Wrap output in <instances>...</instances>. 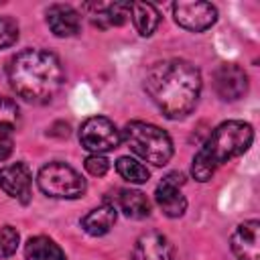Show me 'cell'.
I'll return each mask as SVG.
<instances>
[{"label":"cell","mask_w":260,"mask_h":260,"mask_svg":"<svg viewBox=\"0 0 260 260\" xmlns=\"http://www.w3.org/2000/svg\"><path fill=\"white\" fill-rule=\"evenodd\" d=\"M89 16L91 22L100 28H110V26H122L128 18H130V2H93V4H85L83 6Z\"/></svg>","instance_id":"cell-13"},{"label":"cell","mask_w":260,"mask_h":260,"mask_svg":"<svg viewBox=\"0 0 260 260\" xmlns=\"http://www.w3.org/2000/svg\"><path fill=\"white\" fill-rule=\"evenodd\" d=\"M26 260H65L63 250L47 236H35L24 244Z\"/></svg>","instance_id":"cell-18"},{"label":"cell","mask_w":260,"mask_h":260,"mask_svg":"<svg viewBox=\"0 0 260 260\" xmlns=\"http://www.w3.org/2000/svg\"><path fill=\"white\" fill-rule=\"evenodd\" d=\"M130 16L142 37H150L160 22L158 10L148 2H130Z\"/></svg>","instance_id":"cell-17"},{"label":"cell","mask_w":260,"mask_h":260,"mask_svg":"<svg viewBox=\"0 0 260 260\" xmlns=\"http://www.w3.org/2000/svg\"><path fill=\"white\" fill-rule=\"evenodd\" d=\"M47 24L55 37L67 39V37H75L79 32L81 16L69 4H53L47 10Z\"/></svg>","instance_id":"cell-12"},{"label":"cell","mask_w":260,"mask_h":260,"mask_svg":"<svg viewBox=\"0 0 260 260\" xmlns=\"http://www.w3.org/2000/svg\"><path fill=\"white\" fill-rule=\"evenodd\" d=\"M185 183L181 173H169L154 191V201L167 217H181L187 209V199L181 193V185Z\"/></svg>","instance_id":"cell-9"},{"label":"cell","mask_w":260,"mask_h":260,"mask_svg":"<svg viewBox=\"0 0 260 260\" xmlns=\"http://www.w3.org/2000/svg\"><path fill=\"white\" fill-rule=\"evenodd\" d=\"M18 248V232L12 225L0 228V258H8Z\"/></svg>","instance_id":"cell-21"},{"label":"cell","mask_w":260,"mask_h":260,"mask_svg":"<svg viewBox=\"0 0 260 260\" xmlns=\"http://www.w3.org/2000/svg\"><path fill=\"white\" fill-rule=\"evenodd\" d=\"M14 142H12V134H4L0 132V160H6L12 154Z\"/></svg>","instance_id":"cell-24"},{"label":"cell","mask_w":260,"mask_h":260,"mask_svg":"<svg viewBox=\"0 0 260 260\" xmlns=\"http://www.w3.org/2000/svg\"><path fill=\"white\" fill-rule=\"evenodd\" d=\"M30 183L32 175L24 162H12L0 169V189L12 199H18L20 203H28Z\"/></svg>","instance_id":"cell-10"},{"label":"cell","mask_w":260,"mask_h":260,"mask_svg":"<svg viewBox=\"0 0 260 260\" xmlns=\"http://www.w3.org/2000/svg\"><path fill=\"white\" fill-rule=\"evenodd\" d=\"M134 260H177L173 244L156 232L144 234L136 240Z\"/></svg>","instance_id":"cell-14"},{"label":"cell","mask_w":260,"mask_h":260,"mask_svg":"<svg viewBox=\"0 0 260 260\" xmlns=\"http://www.w3.org/2000/svg\"><path fill=\"white\" fill-rule=\"evenodd\" d=\"M232 252L238 260H260V223L244 221L232 234Z\"/></svg>","instance_id":"cell-11"},{"label":"cell","mask_w":260,"mask_h":260,"mask_svg":"<svg viewBox=\"0 0 260 260\" xmlns=\"http://www.w3.org/2000/svg\"><path fill=\"white\" fill-rule=\"evenodd\" d=\"M79 142L91 154H102V152H108L120 146L122 132L116 128L112 120L104 116H91L81 124Z\"/></svg>","instance_id":"cell-6"},{"label":"cell","mask_w":260,"mask_h":260,"mask_svg":"<svg viewBox=\"0 0 260 260\" xmlns=\"http://www.w3.org/2000/svg\"><path fill=\"white\" fill-rule=\"evenodd\" d=\"M252 140H254V130L248 122L228 120L219 124L193 156L191 175L201 183L209 181L219 165L228 162L234 156L244 154L250 148Z\"/></svg>","instance_id":"cell-3"},{"label":"cell","mask_w":260,"mask_h":260,"mask_svg":"<svg viewBox=\"0 0 260 260\" xmlns=\"http://www.w3.org/2000/svg\"><path fill=\"white\" fill-rule=\"evenodd\" d=\"M63 79L61 61L43 49H24L8 63V83L12 91L28 104L51 102L59 93Z\"/></svg>","instance_id":"cell-2"},{"label":"cell","mask_w":260,"mask_h":260,"mask_svg":"<svg viewBox=\"0 0 260 260\" xmlns=\"http://www.w3.org/2000/svg\"><path fill=\"white\" fill-rule=\"evenodd\" d=\"M116 171H118V175H120L124 181L134 183V185H142V183H146L148 177H150L148 169H146L142 162H138L136 158H132V156H120V158L116 160Z\"/></svg>","instance_id":"cell-19"},{"label":"cell","mask_w":260,"mask_h":260,"mask_svg":"<svg viewBox=\"0 0 260 260\" xmlns=\"http://www.w3.org/2000/svg\"><path fill=\"white\" fill-rule=\"evenodd\" d=\"M118 207L124 211L126 217H132V219H144L150 215L148 197L136 189H122L118 195Z\"/></svg>","instance_id":"cell-16"},{"label":"cell","mask_w":260,"mask_h":260,"mask_svg":"<svg viewBox=\"0 0 260 260\" xmlns=\"http://www.w3.org/2000/svg\"><path fill=\"white\" fill-rule=\"evenodd\" d=\"M16 39H18V24L8 16H0V49L14 45Z\"/></svg>","instance_id":"cell-22"},{"label":"cell","mask_w":260,"mask_h":260,"mask_svg":"<svg viewBox=\"0 0 260 260\" xmlns=\"http://www.w3.org/2000/svg\"><path fill=\"white\" fill-rule=\"evenodd\" d=\"M18 126V106L10 98L0 95V132L12 134V130Z\"/></svg>","instance_id":"cell-20"},{"label":"cell","mask_w":260,"mask_h":260,"mask_svg":"<svg viewBox=\"0 0 260 260\" xmlns=\"http://www.w3.org/2000/svg\"><path fill=\"white\" fill-rule=\"evenodd\" d=\"M39 189L55 199H77L85 193L81 175L65 162H49L37 175Z\"/></svg>","instance_id":"cell-5"},{"label":"cell","mask_w":260,"mask_h":260,"mask_svg":"<svg viewBox=\"0 0 260 260\" xmlns=\"http://www.w3.org/2000/svg\"><path fill=\"white\" fill-rule=\"evenodd\" d=\"M83 167H85V171H87L89 175H93V177H102V175L108 173V169H110V160H108L104 154H89V156L85 158Z\"/></svg>","instance_id":"cell-23"},{"label":"cell","mask_w":260,"mask_h":260,"mask_svg":"<svg viewBox=\"0 0 260 260\" xmlns=\"http://www.w3.org/2000/svg\"><path fill=\"white\" fill-rule=\"evenodd\" d=\"M144 89L167 118L179 120L191 114L197 106L201 73L185 59H165L146 71Z\"/></svg>","instance_id":"cell-1"},{"label":"cell","mask_w":260,"mask_h":260,"mask_svg":"<svg viewBox=\"0 0 260 260\" xmlns=\"http://www.w3.org/2000/svg\"><path fill=\"white\" fill-rule=\"evenodd\" d=\"M213 89L223 102H236L248 91V75L236 63H223L213 73Z\"/></svg>","instance_id":"cell-8"},{"label":"cell","mask_w":260,"mask_h":260,"mask_svg":"<svg viewBox=\"0 0 260 260\" xmlns=\"http://www.w3.org/2000/svg\"><path fill=\"white\" fill-rule=\"evenodd\" d=\"M116 217H118L116 207L110 205V203H104V205L91 209L85 217H81V228H83V232H87L89 236H95V238H98V236L108 234V232L114 228Z\"/></svg>","instance_id":"cell-15"},{"label":"cell","mask_w":260,"mask_h":260,"mask_svg":"<svg viewBox=\"0 0 260 260\" xmlns=\"http://www.w3.org/2000/svg\"><path fill=\"white\" fill-rule=\"evenodd\" d=\"M122 138L134 154H138L142 160L154 167L167 165L173 156L171 136L154 124L140 122V120L128 122L122 130Z\"/></svg>","instance_id":"cell-4"},{"label":"cell","mask_w":260,"mask_h":260,"mask_svg":"<svg viewBox=\"0 0 260 260\" xmlns=\"http://www.w3.org/2000/svg\"><path fill=\"white\" fill-rule=\"evenodd\" d=\"M173 14H175V20H177L179 26H183L187 30H193V32H203L211 24H215V20H217L215 6L209 4V2H201V0L175 2L173 4Z\"/></svg>","instance_id":"cell-7"}]
</instances>
